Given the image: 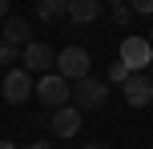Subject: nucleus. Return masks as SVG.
I'll return each mask as SVG.
<instances>
[{
    "mask_svg": "<svg viewBox=\"0 0 153 149\" xmlns=\"http://www.w3.org/2000/svg\"><path fill=\"white\" fill-rule=\"evenodd\" d=\"M69 81L61 77V73H45V77L36 81V101L45 105V109H61V105H69Z\"/></svg>",
    "mask_w": 153,
    "mask_h": 149,
    "instance_id": "nucleus-2",
    "label": "nucleus"
},
{
    "mask_svg": "<svg viewBox=\"0 0 153 149\" xmlns=\"http://www.w3.org/2000/svg\"><path fill=\"white\" fill-rule=\"evenodd\" d=\"M48 129H53L61 141L76 137V133H81V109H73V105H61V109H53V117H48Z\"/></svg>",
    "mask_w": 153,
    "mask_h": 149,
    "instance_id": "nucleus-8",
    "label": "nucleus"
},
{
    "mask_svg": "<svg viewBox=\"0 0 153 149\" xmlns=\"http://www.w3.org/2000/svg\"><path fill=\"white\" fill-rule=\"evenodd\" d=\"M69 16L73 24H93L101 16V0H69Z\"/></svg>",
    "mask_w": 153,
    "mask_h": 149,
    "instance_id": "nucleus-9",
    "label": "nucleus"
},
{
    "mask_svg": "<svg viewBox=\"0 0 153 149\" xmlns=\"http://www.w3.org/2000/svg\"><path fill=\"white\" fill-rule=\"evenodd\" d=\"M32 12H36L45 24H53V20H61V16L69 12V0H36V8H32Z\"/></svg>",
    "mask_w": 153,
    "mask_h": 149,
    "instance_id": "nucleus-11",
    "label": "nucleus"
},
{
    "mask_svg": "<svg viewBox=\"0 0 153 149\" xmlns=\"http://www.w3.org/2000/svg\"><path fill=\"white\" fill-rule=\"evenodd\" d=\"M149 44H153V28H149Z\"/></svg>",
    "mask_w": 153,
    "mask_h": 149,
    "instance_id": "nucleus-20",
    "label": "nucleus"
},
{
    "mask_svg": "<svg viewBox=\"0 0 153 149\" xmlns=\"http://www.w3.org/2000/svg\"><path fill=\"white\" fill-rule=\"evenodd\" d=\"M133 16H153V0H129Z\"/></svg>",
    "mask_w": 153,
    "mask_h": 149,
    "instance_id": "nucleus-13",
    "label": "nucleus"
},
{
    "mask_svg": "<svg viewBox=\"0 0 153 149\" xmlns=\"http://www.w3.org/2000/svg\"><path fill=\"white\" fill-rule=\"evenodd\" d=\"M0 20H8V0H0Z\"/></svg>",
    "mask_w": 153,
    "mask_h": 149,
    "instance_id": "nucleus-17",
    "label": "nucleus"
},
{
    "mask_svg": "<svg viewBox=\"0 0 153 149\" xmlns=\"http://www.w3.org/2000/svg\"><path fill=\"white\" fill-rule=\"evenodd\" d=\"M121 64L129 73H145L149 64H153V44L145 36H129V40H121Z\"/></svg>",
    "mask_w": 153,
    "mask_h": 149,
    "instance_id": "nucleus-5",
    "label": "nucleus"
},
{
    "mask_svg": "<svg viewBox=\"0 0 153 149\" xmlns=\"http://www.w3.org/2000/svg\"><path fill=\"white\" fill-rule=\"evenodd\" d=\"M24 149H53V141H32V145H24Z\"/></svg>",
    "mask_w": 153,
    "mask_h": 149,
    "instance_id": "nucleus-16",
    "label": "nucleus"
},
{
    "mask_svg": "<svg viewBox=\"0 0 153 149\" xmlns=\"http://www.w3.org/2000/svg\"><path fill=\"white\" fill-rule=\"evenodd\" d=\"M20 56H24V73L56 69V53H53V44H45V40H28V44L20 48Z\"/></svg>",
    "mask_w": 153,
    "mask_h": 149,
    "instance_id": "nucleus-6",
    "label": "nucleus"
},
{
    "mask_svg": "<svg viewBox=\"0 0 153 149\" xmlns=\"http://www.w3.org/2000/svg\"><path fill=\"white\" fill-rule=\"evenodd\" d=\"M105 77H109V85H125V81H129V77H133V73H129V69H125V64H121V61H117V64H109V73H105Z\"/></svg>",
    "mask_w": 153,
    "mask_h": 149,
    "instance_id": "nucleus-12",
    "label": "nucleus"
},
{
    "mask_svg": "<svg viewBox=\"0 0 153 149\" xmlns=\"http://www.w3.org/2000/svg\"><path fill=\"white\" fill-rule=\"evenodd\" d=\"M69 101H73V109H101V105L109 101V81H97L93 73L81 77V81H73Z\"/></svg>",
    "mask_w": 153,
    "mask_h": 149,
    "instance_id": "nucleus-1",
    "label": "nucleus"
},
{
    "mask_svg": "<svg viewBox=\"0 0 153 149\" xmlns=\"http://www.w3.org/2000/svg\"><path fill=\"white\" fill-rule=\"evenodd\" d=\"M32 40V32H28V20H20V16H8L4 20V44H28Z\"/></svg>",
    "mask_w": 153,
    "mask_h": 149,
    "instance_id": "nucleus-10",
    "label": "nucleus"
},
{
    "mask_svg": "<svg viewBox=\"0 0 153 149\" xmlns=\"http://www.w3.org/2000/svg\"><path fill=\"white\" fill-rule=\"evenodd\" d=\"M16 56H20V53H16L12 44H4V40H0V64H12Z\"/></svg>",
    "mask_w": 153,
    "mask_h": 149,
    "instance_id": "nucleus-14",
    "label": "nucleus"
},
{
    "mask_svg": "<svg viewBox=\"0 0 153 149\" xmlns=\"http://www.w3.org/2000/svg\"><path fill=\"white\" fill-rule=\"evenodd\" d=\"M0 149H20V145H16V141H0Z\"/></svg>",
    "mask_w": 153,
    "mask_h": 149,
    "instance_id": "nucleus-18",
    "label": "nucleus"
},
{
    "mask_svg": "<svg viewBox=\"0 0 153 149\" xmlns=\"http://www.w3.org/2000/svg\"><path fill=\"white\" fill-rule=\"evenodd\" d=\"M0 93H4V101H8V105H24L32 93H36V85H32V73H24V69H8V73H4V81H0Z\"/></svg>",
    "mask_w": 153,
    "mask_h": 149,
    "instance_id": "nucleus-3",
    "label": "nucleus"
},
{
    "mask_svg": "<svg viewBox=\"0 0 153 149\" xmlns=\"http://www.w3.org/2000/svg\"><path fill=\"white\" fill-rule=\"evenodd\" d=\"M109 4H121V0H109Z\"/></svg>",
    "mask_w": 153,
    "mask_h": 149,
    "instance_id": "nucleus-22",
    "label": "nucleus"
},
{
    "mask_svg": "<svg viewBox=\"0 0 153 149\" xmlns=\"http://www.w3.org/2000/svg\"><path fill=\"white\" fill-rule=\"evenodd\" d=\"M149 81H153V64H149Z\"/></svg>",
    "mask_w": 153,
    "mask_h": 149,
    "instance_id": "nucleus-21",
    "label": "nucleus"
},
{
    "mask_svg": "<svg viewBox=\"0 0 153 149\" xmlns=\"http://www.w3.org/2000/svg\"><path fill=\"white\" fill-rule=\"evenodd\" d=\"M89 53H85L81 44H69V48H61L56 53V73H61L65 81H81V77H89Z\"/></svg>",
    "mask_w": 153,
    "mask_h": 149,
    "instance_id": "nucleus-4",
    "label": "nucleus"
},
{
    "mask_svg": "<svg viewBox=\"0 0 153 149\" xmlns=\"http://www.w3.org/2000/svg\"><path fill=\"white\" fill-rule=\"evenodd\" d=\"M129 16H133V8H125V4L113 8V20H117V24H129Z\"/></svg>",
    "mask_w": 153,
    "mask_h": 149,
    "instance_id": "nucleus-15",
    "label": "nucleus"
},
{
    "mask_svg": "<svg viewBox=\"0 0 153 149\" xmlns=\"http://www.w3.org/2000/svg\"><path fill=\"white\" fill-rule=\"evenodd\" d=\"M121 93H125V105H129V109H145V105L153 101V81H149V73H133V77L121 85Z\"/></svg>",
    "mask_w": 153,
    "mask_h": 149,
    "instance_id": "nucleus-7",
    "label": "nucleus"
},
{
    "mask_svg": "<svg viewBox=\"0 0 153 149\" xmlns=\"http://www.w3.org/2000/svg\"><path fill=\"white\" fill-rule=\"evenodd\" d=\"M85 149H105V145H97V141H93V145H85Z\"/></svg>",
    "mask_w": 153,
    "mask_h": 149,
    "instance_id": "nucleus-19",
    "label": "nucleus"
}]
</instances>
